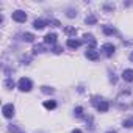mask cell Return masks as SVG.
Returning a JSON list of instances; mask_svg holds the SVG:
<instances>
[{"instance_id": "cell-11", "label": "cell", "mask_w": 133, "mask_h": 133, "mask_svg": "<svg viewBox=\"0 0 133 133\" xmlns=\"http://www.w3.org/2000/svg\"><path fill=\"white\" fill-rule=\"evenodd\" d=\"M103 33L107 35V36H113V35H116L117 31H116V28H113V27H110V25H103Z\"/></svg>"}, {"instance_id": "cell-26", "label": "cell", "mask_w": 133, "mask_h": 133, "mask_svg": "<svg viewBox=\"0 0 133 133\" xmlns=\"http://www.w3.org/2000/svg\"><path fill=\"white\" fill-rule=\"evenodd\" d=\"M72 133H82V130H78V128H75V130H72Z\"/></svg>"}, {"instance_id": "cell-15", "label": "cell", "mask_w": 133, "mask_h": 133, "mask_svg": "<svg viewBox=\"0 0 133 133\" xmlns=\"http://www.w3.org/2000/svg\"><path fill=\"white\" fill-rule=\"evenodd\" d=\"M22 41H25V42H33V41H35V35H33V33H24V35H22Z\"/></svg>"}, {"instance_id": "cell-3", "label": "cell", "mask_w": 133, "mask_h": 133, "mask_svg": "<svg viewBox=\"0 0 133 133\" xmlns=\"http://www.w3.org/2000/svg\"><path fill=\"white\" fill-rule=\"evenodd\" d=\"M100 50H102V53H103L105 56H108V58H110V56H113V55H114L116 47H114L111 42H107V44H103V45H102V49H100Z\"/></svg>"}, {"instance_id": "cell-5", "label": "cell", "mask_w": 133, "mask_h": 133, "mask_svg": "<svg viewBox=\"0 0 133 133\" xmlns=\"http://www.w3.org/2000/svg\"><path fill=\"white\" fill-rule=\"evenodd\" d=\"M2 113H3V116H5L6 119H11V117L14 116V105H13V103H6V105H3Z\"/></svg>"}, {"instance_id": "cell-24", "label": "cell", "mask_w": 133, "mask_h": 133, "mask_svg": "<svg viewBox=\"0 0 133 133\" xmlns=\"http://www.w3.org/2000/svg\"><path fill=\"white\" fill-rule=\"evenodd\" d=\"M52 52H53V53H61V52H63V47H59V45H55V47L52 49Z\"/></svg>"}, {"instance_id": "cell-25", "label": "cell", "mask_w": 133, "mask_h": 133, "mask_svg": "<svg viewBox=\"0 0 133 133\" xmlns=\"http://www.w3.org/2000/svg\"><path fill=\"white\" fill-rule=\"evenodd\" d=\"M103 8H105V10H114V5H105Z\"/></svg>"}, {"instance_id": "cell-18", "label": "cell", "mask_w": 133, "mask_h": 133, "mask_svg": "<svg viewBox=\"0 0 133 133\" xmlns=\"http://www.w3.org/2000/svg\"><path fill=\"white\" fill-rule=\"evenodd\" d=\"M5 86H6V89H13L16 85H14V82H13L11 78H6V80H5Z\"/></svg>"}, {"instance_id": "cell-19", "label": "cell", "mask_w": 133, "mask_h": 133, "mask_svg": "<svg viewBox=\"0 0 133 133\" xmlns=\"http://www.w3.org/2000/svg\"><path fill=\"white\" fill-rule=\"evenodd\" d=\"M74 114H75V117H83V108L82 107H77L74 110Z\"/></svg>"}, {"instance_id": "cell-27", "label": "cell", "mask_w": 133, "mask_h": 133, "mask_svg": "<svg viewBox=\"0 0 133 133\" xmlns=\"http://www.w3.org/2000/svg\"><path fill=\"white\" fill-rule=\"evenodd\" d=\"M130 61H131V63H133V52H131V53H130Z\"/></svg>"}, {"instance_id": "cell-6", "label": "cell", "mask_w": 133, "mask_h": 133, "mask_svg": "<svg viewBox=\"0 0 133 133\" xmlns=\"http://www.w3.org/2000/svg\"><path fill=\"white\" fill-rule=\"evenodd\" d=\"M82 44H83V41H78V39H72V38H69L68 41H66V45H68L69 49H74V50H75V49H78Z\"/></svg>"}, {"instance_id": "cell-20", "label": "cell", "mask_w": 133, "mask_h": 133, "mask_svg": "<svg viewBox=\"0 0 133 133\" xmlns=\"http://www.w3.org/2000/svg\"><path fill=\"white\" fill-rule=\"evenodd\" d=\"M41 91H42L44 94H53V92H55V89H53V88H49V86H42Z\"/></svg>"}, {"instance_id": "cell-16", "label": "cell", "mask_w": 133, "mask_h": 133, "mask_svg": "<svg viewBox=\"0 0 133 133\" xmlns=\"http://www.w3.org/2000/svg\"><path fill=\"white\" fill-rule=\"evenodd\" d=\"M64 33L68 35V36H75L77 28H74V27H66V28H64Z\"/></svg>"}, {"instance_id": "cell-8", "label": "cell", "mask_w": 133, "mask_h": 133, "mask_svg": "<svg viewBox=\"0 0 133 133\" xmlns=\"http://www.w3.org/2000/svg\"><path fill=\"white\" fill-rule=\"evenodd\" d=\"M44 42L45 44H56V35L55 33H49V35H45L44 36Z\"/></svg>"}, {"instance_id": "cell-13", "label": "cell", "mask_w": 133, "mask_h": 133, "mask_svg": "<svg viewBox=\"0 0 133 133\" xmlns=\"http://www.w3.org/2000/svg\"><path fill=\"white\" fill-rule=\"evenodd\" d=\"M85 22H86V25H96V22H97V17H96L94 14H89V16H86Z\"/></svg>"}, {"instance_id": "cell-1", "label": "cell", "mask_w": 133, "mask_h": 133, "mask_svg": "<svg viewBox=\"0 0 133 133\" xmlns=\"http://www.w3.org/2000/svg\"><path fill=\"white\" fill-rule=\"evenodd\" d=\"M91 103L97 108L99 113H107V111L110 110V102H108V100H103V99H100V97H92Z\"/></svg>"}, {"instance_id": "cell-4", "label": "cell", "mask_w": 133, "mask_h": 133, "mask_svg": "<svg viewBox=\"0 0 133 133\" xmlns=\"http://www.w3.org/2000/svg\"><path fill=\"white\" fill-rule=\"evenodd\" d=\"M13 21L19 22V24H24V22L27 21V13H25V11H22V10L14 11V13H13Z\"/></svg>"}, {"instance_id": "cell-28", "label": "cell", "mask_w": 133, "mask_h": 133, "mask_svg": "<svg viewBox=\"0 0 133 133\" xmlns=\"http://www.w3.org/2000/svg\"><path fill=\"white\" fill-rule=\"evenodd\" d=\"M107 133H116V131H114V130H110V131H107Z\"/></svg>"}, {"instance_id": "cell-12", "label": "cell", "mask_w": 133, "mask_h": 133, "mask_svg": "<svg viewBox=\"0 0 133 133\" xmlns=\"http://www.w3.org/2000/svg\"><path fill=\"white\" fill-rule=\"evenodd\" d=\"M83 38H85V42H89V44H91L89 49H94V47H96V38H94L92 35H85Z\"/></svg>"}, {"instance_id": "cell-23", "label": "cell", "mask_w": 133, "mask_h": 133, "mask_svg": "<svg viewBox=\"0 0 133 133\" xmlns=\"http://www.w3.org/2000/svg\"><path fill=\"white\" fill-rule=\"evenodd\" d=\"M66 16H68V17H75V16H77V11H74V10L71 8V10H68V14H66Z\"/></svg>"}, {"instance_id": "cell-29", "label": "cell", "mask_w": 133, "mask_h": 133, "mask_svg": "<svg viewBox=\"0 0 133 133\" xmlns=\"http://www.w3.org/2000/svg\"><path fill=\"white\" fill-rule=\"evenodd\" d=\"M21 133H22V131H21Z\"/></svg>"}, {"instance_id": "cell-21", "label": "cell", "mask_w": 133, "mask_h": 133, "mask_svg": "<svg viewBox=\"0 0 133 133\" xmlns=\"http://www.w3.org/2000/svg\"><path fill=\"white\" fill-rule=\"evenodd\" d=\"M42 52H44V47H42V45H35V47H33V53H35V55L42 53Z\"/></svg>"}, {"instance_id": "cell-22", "label": "cell", "mask_w": 133, "mask_h": 133, "mask_svg": "<svg viewBox=\"0 0 133 133\" xmlns=\"http://www.w3.org/2000/svg\"><path fill=\"white\" fill-rule=\"evenodd\" d=\"M47 24H49V25H52V27H59V21H56V19L47 21Z\"/></svg>"}, {"instance_id": "cell-10", "label": "cell", "mask_w": 133, "mask_h": 133, "mask_svg": "<svg viewBox=\"0 0 133 133\" xmlns=\"http://www.w3.org/2000/svg\"><path fill=\"white\" fill-rule=\"evenodd\" d=\"M45 25H49V24H47L45 21H42V19H36V21L33 22V27H35L36 30H42Z\"/></svg>"}, {"instance_id": "cell-17", "label": "cell", "mask_w": 133, "mask_h": 133, "mask_svg": "<svg viewBox=\"0 0 133 133\" xmlns=\"http://www.w3.org/2000/svg\"><path fill=\"white\" fill-rule=\"evenodd\" d=\"M124 127H125V128H131V127H133V116L124 121Z\"/></svg>"}, {"instance_id": "cell-2", "label": "cell", "mask_w": 133, "mask_h": 133, "mask_svg": "<svg viewBox=\"0 0 133 133\" xmlns=\"http://www.w3.org/2000/svg\"><path fill=\"white\" fill-rule=\"evenodd\" d=\"M17 88H19L22 92H30V91H31V88H33V83H31V80H30V78L22 77V78L19 80V83H17Z\"/></svg>"}, {"instance_id": "cell-7", "label": "cell", "mask_w": 133, "mask_h": 133, "mask_svg": "<svg viewBox=\"0 0 133 133\" xmlns=\"http://www.w3.org/2000/svg\"><path fill=\"white\" fill-rule=\"evenodd\" d=\"M85 55H86V58L91 59V61H97V59H99V52L94 50V49H88Z\"/></svg>"}, {"instance_id": "cell-14", "label": "cell", "mask_w": 133, "mask_h": 133, "mask_svg": "<svg viewBox=\"0 0 133 133\" xmlns=\"http://www.w3.org/2000/svg\"><path fill=\"white\" fill-rule=\"evenodd\" d=\"M44 108L45 110H55L56 108V102L55 100H45L44 102Z\"/></svg>"}, {"instance_id": "cell-9", "label": "cell", "mask_w": 133, "mask_h": 133, "mask_svg": "<svg viewBox=\"0 0 133 133\" xmlns=\"http://www.w3.org/2000/svg\"><path fill=\"white\" fill-rule=\"evenodd\" d=\"M122 78L125 82H133V69H125L122 72Z\"/></svg>"}]
</instances>
